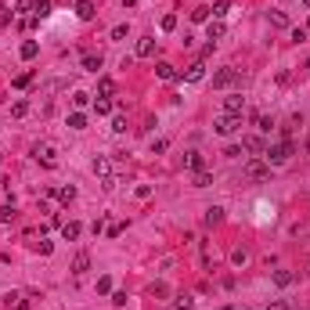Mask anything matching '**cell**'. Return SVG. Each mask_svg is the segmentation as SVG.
<instances>
[{"label":"cell","mask_w":310,"mask_h":310,"mask_svg":"<svg viewBox=\"0 0 310 310\" xmlns=\"http://www.w3.org/2000/svg\"><path fill=\"white\" fill-rule=\"evenodd\" d=\"M292 152H296L292 137H282L278 145H267V148H263V155H267V162H271V166H282V162H289V159H292Z\"/></svg>","instance_id":"1"},{"label":"cell","mask_w":310,"mask_h":310,"mask_svg":"<svg viewBox=\"0 0 310 310\" xmlns=\"http://www.w3.org/2000/svg\"><path fill=\"white\" fill-rule=\"evenodd\" d=\"M242 173H245V180H267L271 177V162L267 159H249L242 166Z\"/></svg>","instance_id":"2"},{"label":"cell","mask_w":310,"mask_h":310,"mask_svg":"<svg viewBox=\"0 0 310 310\" xmlns=\"http://www.w3.org/2000/svg\"><path fill=\"white\" fill-rule=\"evenodd\" d=\"M94 177H101V180H105V188H116V177H112V159L98 155V159H94Z\"/></svg>","instance_id":"3"},{"label":"cell","mask_w":310,"mask_h":310,"mask_svg":"<svg viewBox=\"0 0 310 310\" xmlns=\"http://www.w3.org/2000/svg\"><path fill=\"white\" fill-rule=\"evenodd\" d=\"M33 155H36V162H43L47 169H54V166H58V152H54V145H47V141L36 145V148H33Z\"/></svg>","instance_id":"4"},{"label":"cell","mask_w":310,"mask_h":310,"mask_svg":"<svg viewBox=\"0 0 310 310\" xmlns=\"http://www.w3.org/2000/svg\"><path fill=\"white\" fill-rule=\"evenodd\" d=\"M238 127H242V116H220V119L213 123V130L220 134V137H231V134H235Z\"/></svg>","instance_id":"5"},{"label":"cell","mask_w":310,"mask_h":310,"mask_svg":"<svg viewBox=\"0 0 310 310\" xmlns=\"http://www.w3.org/2000/svg\"><path fill=\"white\" fill-rule=\"evenodd\" d=\"M231 83H238V69H220V72H213V87H231Z\"/></svg>","instance_id":"6"},{"label":"cell","mask_w":310,"mask_h":310,"mask_svg":"<svg viewBox=\"0 0 310 310\" xmlns=\"http://www.w3.org/2000/svg\"><path fill=\"white\" fill-rule=\"evenodd\" d=\"M224 33H227V25H224L220 18H213V22L206 25V40H209V43H216V40H224Z\"/></svg>","instance_id":"7"},{"label":"cell","mask_w":310,"mask_h":310,"mask_svg":"<svg viewBox=\"0 0 310 310\" xmlns=\"http://www.w3.org/2000/svg\"><path fill=\"white\" fill-rule=\"evenodd\" d=\"M184 80H188V83H202L206 80V65H202V61H195V65L184 72Z\"/></svg>","instance_id":"8"},{"label":"cell","mask_w":310,"mask_h":310,"mask_svg":"<svg viewBox=\"0 0 310 310\" xmlns=\"http://www.w3.org/2000/svg\"><path fill=\"white\" fill-rule=\"evenodd\" d=\"M184 166H188L191 173H198V169H206V162H202V152H188V155H184Z\"/></svg>","instance_id":"9"},{"label":"cell","mask_w":310,"mask_h":310,"mask_svg":"<svg viewBox=\"0 0 310 310\" xmlns=\"http://www.w3.org/2000/svg\"><path fill=\"white\" fill-rule=\"evenodd\" d=\"M152 54H155V40L141 36V40H137V58H152Z\"/></svg>","instance_id":"10"},{"label":"cell","mask_w":310,"mask_h":310,"mask_svg":"<svg viewBox=\"0 0 310 310\" xmlns=\"http://www.w3.org/2000/svg\"><path fill=\"white\" fill-rule=\"evenodd\" d=\"M224 116H242V94L224 98Z\"/></svg>","instance_id":"11"},{"label":"cell","mask_w":310,"mask_h":310,"mask_svg":"<svg viewBox=\"0 0 310 310\" xmlns=\"http://www.w3.org/2000/svg\"><path fill=\"white\" fill-rule=\"evenodd\" d=\"M76 14H80L83 22H90L98 11H94V4H90V0H76Z\"/></svg>","instance_id":"12"},{"label":"cell","mask_w":310,"mask_h":310,"mask_svg":"<svg viewBox=\"0 0 310 310\" xmlns=\"http://www.w3.org/2000/svg\"><path fill=\"white\" fill-rule=\"evenodd\" d=\"M80 224H76V220H69V224H61V238H65V242H76V238H80Z\"/></svg>","instance_id":"13"},{"label":"cell","mask_w":310,"mask_h":310,"mask_svg":"<svg viewBox=\"0 0 310 310\" xmlns=\"http://www.w3.org/2000/svg\"><path fill=\"white\" fill-rule=\"evenodd\" d=\"M112 94H116V80L101 76V80H98V98H112Z\"/></svg>","instance_id":"14"},{"label":"cell","mask_w":310,"mask_h":310,"mask_svg":"<svg viewBox=\"0 0 310 310\" xmlns=\"http://www.w3.org/2000/svg\"><path fill=\"white\" fill-rule=\"evenodd\" d=\"M216 224H224V209L220 206H209L206 209V227H216Z\"/></svg>","instance_id":"15"},{"label":"cell","mask_w":310,"mask_h":310,"mask_svg":"<svg viewBox=\"0 0 310 310\" xmlns=\"http://www.w3.org/2000/svg\"><path fill=\"white\" fill-rule=\"evenodd\" d=\"M155 72H159V80H166V83H169V80H177V69L169 65V61H159V65H155Z\"/></svg>","instance_id":"16"},{"label":"cell","mask_w":310,"mask_h":310,"mask_svg":"<svg viewBox=\"0 0 310 310\" xmlns=\"http://www.w3.org/2000/svg\"><path fill=\"white\" fill-rule=\"evenodd\" d=\"M83 69H87V72H98V69H101V54L87 51V54H83Z\"/></svg>","instance_id":"17"},{"label":"cell","mask_w":310,"mask_h":310,"mask_svg":"<svg viewBox=\"0 0 310 310\" xmlns=\"http://www.w3.org/2000/svg\"><path fill=\"white\" fill-rule=\"evenodd\" d=\"M242 148H245V152H253V155H260L267 145H263V137H245V141H242Z\"/></svg>","instance_id":"18"},{"label":"cell","mask_w":310,"mask_h":310,"mask_svg":"<svg viewBox=\"0 0 310 310\" xmlns=\"http://www.w3.org/2000/svg\"><path fill=\"white\" fill-rule=\"evenodd\" d=\"M87 271H90V256H87V253H80V256L72 260V274H87Z\"/></svg>","instance_id":"19"},{"label":"cell","mask_w":310,"mask_h":310,"mask_svg":"<svg viewBox=\"0 0 310 310\" xmlns=\"http://www.w3.org/2000/svg\"><path fill=\"white\" fill-rule=\"evenodd\" d=\"M292 282H296V271H274V285H292Z\"/></svg>","instance_id":"20"},{"label":"cell","mask_w":310,"mask_h":310,"mask_svg":"<svg viewBox=\"0 0 310 310\" xmlns=\"http://www.w3.org/2000/svg\"><path fill=\"white\" fill-rule=\"evenodd\" d=\"M36 54H40V43H36V40H25V43H22V58H25V61H33Z\"/></svg>","instance_id":"21"},{"label":"cell","mask_w":310,"mask_h":310,"mask_svg":"<svg viewBox=\"0 0 310 310\" xmlns=\"http://www.w3.org/2000/svg\"><path fill=\"white\" fill-rule=\"evenodd\" d=\"M173 307H177V310H191V307H195V296H188V292H180V296L173 300Z\"/></svg>","instance_id":"22"},{"label":"cell","mask_w":310,"mask_h":310,"mask_svg":"<svg viewBox=\"0 0 310 310\" xmlns=\"http://www.w3.org/2000/svg\"><path fill=\"white\" fill-rule=\"evenodd\" d=\"M209 184H213V173L209 169H198L195 173V188H209Z\"/></svg>","instance_id":"23"},{"label":"cell","mask_w":310,"mask_h":310,"mask_svg":"<svg viewBox=\"0 0 310 310\" xmlns=\"http://www.w3.org/2000/svg\"><path fill=\"white\" fill-rule=\"evenodd\" d=\"M69 127H72V130H83V127H87V116H83V112H72V116H69Z\"/></svg>","instance_id":"24"},{"label":"cell","mask_w":310,"mask_h":310,"mask_svg":"<svg viewBox=\"0 0 310 310\" xmlns=\"http://www.w3.org/2000/svg\"><path fill=\"white\" fill-rule=\"evenodd\" d=\"M94 112H98V116H108V112H112V101H108V98H98V101H94Z\"/></svg>","instance_id":"25"},{"label":"cell","mask_w":310,"mask_h":310,"mask_svg":"<svg viewBox=\"0 0 310 310\" xmlns=\"http://www.w3.org/2000/svg\"><path fill=\"white\" fill-rule=\"evenodd\" d=\"M162 33H173V29H177V14H162Z\"/></svg>","instance_id":"26"},{"label":"cell","mask_w":310,"mask_h":310,"mask_svg":"<svg viewBox=\"0 0 310 310\" xmlns=\"http://www.w3.org/2000/svg\"><path fill=\"white\" fill-rule=\"evenodd\" d=\"M25 112H29V101H14V105H11V116H14V119H22Z\"/></svg>","instance_id":"27"},{"label":"cell","mask_w":310,"mask_h":310,"mask_svg":"<svg viewBox=\"0 0 310 310\" xmlns=\"http://www.w3.org/2000/svg\"><path fill=\"white\" fill-rule=\"evenodd\" d=\"M14 11H22V14L33 11V14H36V0H18V4H14Z\"/></svg>","instance_id":"28"},{"label":"cell","mask_w":310,"mask_h":310,"mask_svg":"<svg viewBox=\"0 0 310 310\" xmlns=\"http://www.w3.org/2000/svg\"><path fill=\"white\" fill-rule=\"evenodd\" d=\"M58 198H61V202H72V198H76V188H72V184H69V188H58Z\"/></svg>","instance_id":"29"},{"label":"cell","mask_w":310,"mask_h":310,"mask_svg":"<svg viewBox=\"0 0 310 310\" xmlns=\"http://www.w3.org/2000/svg\"><path fill=\"white\" fill-rule=\"evenodd\" d=\"M209 11H213V18H224V14H227V0H216Z\"/></svg>","instance_id":"30"},{"label":"cell","mask_w":310,"mask_h":310,"mask_svg":"<svg viewBox=\"0 0 310 310\" xmlns=\"http://www.w3.org/2000/svg\"><path fill=\"white\" fill-rule=\"evenodd\" d=\"M209 14H213L209 7H195V11H191V22H206V18H209Z\"/></svg>","instance_id":"31"},{"label":"cell","mask_w":310,"mask_h":310,"mask_svg":"<svg viewBox=\"0 0 310 310\" xmlns=\"http://www.w3.org/2000/svg\"><path fill=\"white\" fill-rule=\"evenodd\" d=\"M29 83H33V72H22V76H14V87H18V90H22V87H29Z\"/></svg>","instance_id":"32"},{"label":"cell","mask_w":310,"mask_h":310,"mask_svg":"<svg viewBox=\"0 0 310 310\" xmlns=\"http://www.w3.org/2000/svg\"><path fill=\"white\" fill-rule=\"evenodd\" d=\"M256 127H260L263 134H271V127H274V123H271V116H256Z\"/></svg>","instance_id":"33"},{"label":"cell","mask_w":310,"mask_h":310,"mask_svg":"<svg viewBox=\"0 0 310 310\" xmlns=\"http://www.w3.org/2000/svg\"><path fill=\"white\" fill-rule=\"evenodd\" d=\"M148 292H152V296H169V285H162V282H155V285H152Z\"/></svg>","instance_id":"34"},{"label":"cell","mask_w":310,"mask_h":310,"mask_svg":"<svg viewBox=\"0 0 310 310\" xmlns=\"http://www.w3.org/2000/svg\"><path fill=\"white\" fill-rule=\"evenodd\" d=\"M14 220V206H4L0 209V224H11Z\"/></svg>","instance_id":"35"},{"label":"cell","mask_w":310,"mask_h":310,"mask_svg":"<svg viewBox=\"0 0 310 310\" xmlns=\"http://www.w3.org/2000/svg\"><path fill=\"white\" fill-rule=\"evenodd\" d=\"M87 101H90V94H83V90H76V94H72V105H76V108H83Z\"/></svg>","instance_id":"36"},{"label":"cell","mask_w":310,"mask_h":310,"mask_svg":"<svg viewBox=\"0 0 310 310\" xmlns=\"http://www.w3.org/2000/svg\"><path fill=\"white\" fill-rule=\"evenodd\" d=\"M47 11H51V0H36V18H43Z\"/></svg>","instance_id":"37"},{"label":"cell","mask_w":310,"mask_h":310,"mask_svg":"<svg viewBox=\"0 0 310 310\" xmlns=\"http://www.w3.org/2000/svg\"><path fill=\"white\" fill-rule=\"evenodd\" d=\"M166 148H169V141H166V137H162V141H155V145H152V155H162Z\"/></svg>","instance_id":"38"},{"label":"cell","mask_w":310,"mask_h":310,"mask_svg":"<svg viewBox=\"0 0 310 310\" xmlns=\"http://www.w3.org/2000/svg\"><path fill=\"white\" fill-rule=\"evenodd\" d=\"M271 22H274V25H282V29L289 25V18H285V14H282V11H274V14H271Z\"/></svg>","instance_id":"39"},{"label":"cell","mask_w":310,"mask_h":310,"mask_svg":"<svg viewBox=\"0 0 310 310\" xmlns=\"http://www.w3.org/2000/svg\"><path fill=\"white\" fill-rule=\"evenodd\" d=\"M112 130H116V134H123V130H127V119L116 116V119H112Z\"/></svg>","instance_id":"40"},{"label":"cell","mask_w":310,"mask_h":310,"mask_svg":"<svg viewBox=\"0 0 310 310\" xmlns=\"http://www.w3.org/2000/svg\"><path fill=\"white\" fill-rule=\"evenodd\" d=\"M112 40H127V25H116L112 29Z\"/></svg>","instance_id":"41"},{"label":"cell","mask_w":310,"mask_h":310,"mask_svg":"<svg viewBox=\"0 0 310 310\" xmlns=\"http://www.w3.org/2000/svg\"><path fill=\"white\" fill-rule=\"evenodd\" d=\"M123 235V224H108V238H119Z\"/></svg>","instance_id":"42"},{"label":"cell","mask_w":310,"mask_h":310,"mask_svg":"<svg viewBox=\"0 0 310 310\" xmlns=\"http://www.w3.org/2000/svg\"><path fill=\"white\" fill-rule=\"evenodd\" d=\"M267 310H289V303H285V300H274V303H271Z\"/></svg>","instance_id":"43"},{"label":"cell","mask_w":310,"mask_h":310,"mask_svg":"<svg viewBox=\"0 0 310 310\" xmlns=\"http://www.w3.org/2000/svg\"><path fill=\"white\" fill-rule=\"evenodd\" d=\"M14 310H29V303H25V300H18V296H14Z\"/></svg>","instance_id":"44"},{"label":"cell","mask_w":310,"mask_h":310,"mask_svg":"<svg viewBox=\"0 0 310 310\" xmlns=\"http://www.w3.org/2000/svg\"><path fill=\"white\" fill-rule=\"evenodd\" d=\"M307 155H310V137H307Z\"/></svg>","instance_id":"45"},{"label":"cell","mask_w":310,"mask_h":310,"mask_svg":"<svg viewBox=\"0 0 310 310\" xmlns=\"http://www.w3.org/2000/svg\"><path fill=\"white\" fill-rule=\"evenodd\" d=\"M303 4H307V7H310V0H303Z\"/></svg>","instance_id":"46"},{"label":"cell","mask_w":310,"mask_h":310,"mask_svg":"<svg viewBox=\"0 0 310 310\" xmlns=\"http://www.w3.org/2000/svg\"><path fill=\"white\" fill-rule=\"evenodd\" d=\"M307 69H310V58H307Z\"/></svg>","instance_id":"47"},{"label":"cell","mask_w":310,"mask_h":310,"mask_svg":"<svg viewBox=\"0 0 310 310\" xmlns=\"http://www.w3.org/2000/svg\"><path fill=\"white\" fill-rule=\"evenodd\" d=\"M0 101H4V94H0Z\"/></svg>","instance_id":"48"},{"label":"cell","mask_w":310,"mask_h":310,"mask_svg":"<svg viewBox=\"0 0 310 310\" xmlns=\"http://www.w3.org/2000/svg\"><path fill=\"white\" fill-rule=\"evenodd\" d=\"M307 267H310V263H307Z\"/></svg>","instance_id":"49"}]
</instances>
